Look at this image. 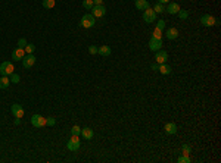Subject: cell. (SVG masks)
<instances>
[{
    "mask_svg": "<svg viewBox=\"0 0 221 163\" xmlns=\"http://www.w3.org/2000/svg\"><path fill=\"white\" fill-rule=\"evenodd\" d=\"M80 147H81L80 137L78 135H71L68 144H67V148H68L69 151H77V150H80Z\"/></svg>",
    "mask_w": 221,
    "mask_h": 163,
    "instance_id": "6da1fadb",
    "label": "cell"
},
{
    "mask_svg": "<svg viewBox=\"0 0 221 163\" xmlns=\"http://www.w3.org/2000/svg\"><path fill=\"white\" fill-rule=\"evenodd\" d=\"M10 110H12V115L15 116V118H22L24 116V107L21 106V105H18V103H15V105H12V107H10Z\"/></svg>",
    "mask_w": 221,
    "mask_h": 163,
    "instance_id": "9c48e42d",
    "label": "cell"
},
{
    "mask_svg": "<svg viewBox=\"0 0 221 163\" xmlns=\"http://www.w3.org/2000/svg\"><path fill=\"white\" fill-rule=\"evenodd\" d=\"M80 135H83V138L84 140H92L94 134H93V129H92V128H83Z\"/></svg>",
    "mask_w": 221,
    "mask_h": 163,
    "instance_id": "e0dca14e",
    "label": "cell"
},
{
    "mask_svg": "<svg viewBox=\"0 0 221 163\" xmlns=\"http://www.w3.org/2000/svg\"><path fill=\"white\" fill-rule=\"evenodd\" d=\"M94 19H96V18H94L92 13H85L84 16L81 18L80 25H81L83 28H92V27H94Z\"/></svg>",
    "mask_w": 221,
    "mask_h": 163,
    "instance_id": "7a4b0ae2",
    "label": "cell"
},
{
    "mask_svg": "<svg viewBox=\"0 0 221 163\" xmlns=\"http://www.w3.org/2000/svg\"><path fill=\"white\" fill-rule=\"evenodd\" d=\"M155 19H156V13L153 12V9H146L145 12H143V21L147 22V24H153L155 22Z\"/></svg>",
    "mask_w": 221,
    "mask_h": 163,
    "instance_id": "5b68a950",
    "label": "cell"
},
{
    "mask_svg": "<svg viewBox=\"0 0 221 163\" xmlns=\"http://www.w3.org/2000/svg\"><path fill=\"white\" fill-rule=\"evenodd\" d=\"M9 85H10V80H9V76H0V88H8Z\"/></svg>",
    "mask_w": 221,
    "mask_h": 163,
    "instance_id": "ffe728a7",
    "label": "cell"
},
{
    "mask_svg": "<svg viewBox=\"0 0 221 163\" xmlns=\"http://www.w3.org/2000/svg\"><path fill=\"white\" fill-rule=\"evenodd\" d=\"M94 5H103V0H93Z\"/></svg>",
    "mask_w": 221,
    "mask_h": 163,
    "instance_id": "d590c367",
    "label": "cell"
},
{
    "mask_svg": "<svg viewBox=\"0 0 221 163\" xmlns=\"http://www.w3.org/2000/svg\"><path fill=\"white\" fill-rule=\"evenodd\" d=\"M179 10H180L179 3H174V2H170V3H168V6H167V12H168V13L176 15V13H179Z\"/></svg>",
    "mask_w": 221,
    "mask_h": 163,
    "instance_id": "4fadbf2b",
    "label": "cell"
},
{
    "mask_svg": "<svg viewBox=\"0 0 221 163\" xmlns=\"http://www.w3.org/2000/svg\"><path fill=\"white\" fill-rule=\"evenodd\" d=\"M83 6H84V9H87V10H92V8L94 6L93 0H83Z\"/></svg>",
    "mask_w": 221,
    "mask_h": 163,
    "instance_id": "cb8c5ba5",
    "label": "cell"
},
{
    "mask_svg": "<svg viewBox=\"0 0 221 163\" xmlns=\"http://www.w3.org/2000/svg\"><path fill=\"white\" fill-rule=\"evenodd\" d=\"M158 69H159V72H161L162 75H170L171 71H172V69H171L170 66H168V65H165V63H161Z\"/></svg>",
    "mask_w": 221,
    "mask_h": 163,
    "instance_id": "d6986e66",
    "label": "cell"
},
{
    "mask_svg": "<svg viewBox=\"0 0 221 163\" xmlns=\"http://www.w3.org/2000/svg\"><path fill=\"white\" fill-rule=\"evenodd\" d=\"M24 50H25L27 55H33V53H34V50H35V46H34V44H27Z\"/></svg>",
    "mask_w": 221,
    "mask_h": 163,
    "instance_id": "d4e9b609",
    "label": "cell"
},
{
    "mask_svg": "<svg viewBox=\"0 0 221 163\" xmlns=\"http://www.w3.org/2000/svg\"><path fill=\"white\" fill-rule=\"evenodd\" d=\"M97 49H99V47H96V46H90V47H89V53H90V55H96V53H97Z\"/></svg>",
    "mask_w": 221,
    "mask_h": 163,
    "instance_id": "836d02e7",
    "label": "cell"
},
{
    "mask_svg": "<svg viewBox=\"0 0 221 163\" xmlns=\"http://www.w3.org/2000/svg\"><path fill=\"white\" fill-rule=\"evenodd\" d=\"M56 5V0H43V8L46 9H53Z\"/></svg>",
    "mask_w": 221,
    "mask_h": 163,
    "instance_id": "7402d4cb",
    "label": "cell"
},
{
    "mask_svg": "<svg viewBox=\"0 0 221 163\" xmlns=\"http://www.w3.org/2000/svg\"><path fill=\"white\" fill-rule=\"evenodd\" d=\"M150 68H152L153 71H156V69L159 68V65H158V63H152V66H150Z\"/></svg>",
    "mask_w": 221,
    "mask_h": 163,
    "instance_id": "e575fe53",
    "label": "cell"
},
{
    "mask_svg": "<svg viewBox=\"0 0 221 163\" xmlns=\"http://www.w3.org/2000/svg\"><path fill=\"white\" fill-rule=\"evenodd\" d=\"M25 56V50L21 49V47H16V49L13 50V53H12V59L15 60V62H19V60H22Z\"/></svg>",
    "mask_w": 221,
    "mask_h": 163,
    "instance_id": "7c38bea8",
    "label": "cell"
},
{
    "mask_svg": "<svg viewBox=\"0 0 221 163\" xmlns=\"http://www.w3.org/2000/svg\"><path fill=\"white\" fill-rule=\"evenodd\" d=\"M106 13V8L103 6V5H94L93 8H92V15L94 18H100L103 16Z\"/></svg>",
    "mask_w": 221,
    "mask_h": 163,
    "instance_id": "8992f818",
    "label": "cell"
},
{
    "mask_svg": "<svg viewBox=\"0 0 221 163\" xmlns=\"http://www.w3.org/2000/svg\"><path fill=\"white\" fill-rule=\"evenodd\" d=\"M31 125L35 128H43L46 126V118H43L42 115H33L31 116Z\"/></svg>",
    "mask_w": 221,
    "mask_h": 163,
    "instance_id": "277c9868",
    "label": "cell"
},
{
    "mask_svg": "<svg viewBox=\"0 0 221 163\" xmlns=\"http://www.w3.org/2000/svg\"><path fill=\"white\" fill-rule=\"evenodd\" d=\"M149 8H150V5H149L147 0H136V9L146 10V9H149Z\"/></svg>",
    "mask_w": 221,
    "mask_h": 163,
    "instance_id": "2e32d148",
    "label": "cell"
},
{
    "mask_svg": "<svg viewBox=\"0 0 221 163\" xmlns=\"http://www.w3.org/2000/svg\"><path fill=\"white\" fill-rule=\"evenodd\" d=\"M215 18L212 16V15H204V16L201 18V24L204 25V27H212V25H215Z\"/></svg>",
    "mask_w": 221,
    "mask_h": 163,
    "instance_id": "30bf717a",
    "label": "cell"
},
{
    "mask_svg": "<svg viewBox=\"0 0 221 163\" xmlns=\"http://www.w3.org/2000/svg\"><path fill=\"white\" fill-rule=\"evenodd\" d=\"M155 59H156V62H158L159 65H161V63H165V62L168 60V53H167L165 50H158Z\"/></svg>",
    "mask_w": 221,
    "mask_h": 163,
    "instance_id": "8fae6325",
    "label": "cell"
},
{
    "mask_svg": "<svg viewBox=\"0 0 221 163\" xmlns=\"http://www.w3.org/2000/svg\"><path fill=\"white\" fill-rule=\"evenodd\" d=\"M190 151H192L190 146H189V144H183V147H181V153H183V154H186V156H189V154H190Z\"/></svg>",
    "mask_w": 221,
    "mask_h": 163,
    "instance_id": "4316f807",
    "label": "cell"
},
{
    "mask_svg": "<svg viewBox=\"0 0 221 163\" xmlns=\"http://www.w3.org/2000/svg\"><path fill=\"white\" fill-rule=\"evenodd\" d=\"M177 160H179V163H189V162H190V157H189V156H186V154H183V156H180Z\"/></svg>",
    "mask_w": 221,
    "mask_h": 163,
    "instance_id": "f1b7e54d",
    "label": "cell"
},
{
    "mask_svg": "<svg viewBox=\"0 0 221 163\" xmlns=\"http://www.w3.org/2000/svg\"><path fill=\"white\" fill-rule=\"evenodd\" d=\"M165 37H167L168 40H176V38L179 37V31H177V28H168L167 33H165Z\"/></svg>",
    "mask_w": 221,
    "mask_h": 163,
    "instance_id": "9a60e30c",
    "label": "cell"
},
{
    "mask_svg": "<svg viewBox=\"0 0 221 163\" xmlns=\"http://www.w3.org/2000/svg\"><path fill=\"white\" fill-rule=\"evenodd\" d=\"M152 37H155V38H162V33H161V30H158V28H156V30L153 31V35H152Z\"/></svg>",
    "mask_w": 221,
    "mask_h": 163,
    "instance_id": "4dcf8cb0",
    "label": "cell"
},
{
    "mask_svg": "<svg viewBox=\"0 0 221 163\" xmlns=\"http://www.w3.org/2000/svg\"><path fill=\"white\" fill-rule=\"evenodd\" d=\"M156 28H158V30H164V28H165V21L159 19V21H158V24H156Z\"/></svg>",
    "mask_w": 221,
    "mask_h": 163,
    "instance_id": "1f68e13d",
    "label": "cell"
},
{
    "mask_svg": "<svg viewBox=\"0 0 221 163\" xmlns=\"http://www.w3.org/2000/svg\"><path fill=\"white\" fill-rule=\"evenodd\" d=\"M9 80H10L12 84H18V82L21 81V76L18 73H12V75H9Z\"/></svg>",
    "mask_w": 221,
    "mask_h": 163,
    "instance_id": "603a6c76",
    "label": "cell"
},
{
    "mask_svg": "<svg viewBox=\"0 0 221 163\" xmlns=\"http://www.w3.org/2000/svg\"><path fill=\"white\" fill-rule=\"evenodd\" d=\"M19 123H21V118H16L15 119V125H19Z\"/></svg>",
    "mask_w": 221,
    "mask_h": 163,
    "instance_id": "74e56055",
    "label": "cell"
},
{
    "mask_svg": "<svg viewBox=\"0 0 221 163\" xmlns=\"http://www.w3.org/2000/svg\"><path fill=\"white\" fill-rule=\"evenodd\" d=\"M162 47V38H155L152 37L150 40H149V49L152 50V51H158V50H161Z\"/></svg>",
    "mask_w": 221,
    "mask_h": 163,
    "instance_id": "52a82bcc",
    "label": "cell"
},
{
    "mask_svg": "<svg viewBox=\"0 0 221 163\" xmlns=\"http://www.w3.org/2000/svg\"><path fill=\"white\" fill-rule=\"evenodd\" d=\"M35 63V56L34 55H25L24 59H22V66L25 68V69H30V68H33V65Z\"/></svg>",
    "mask_w": 221,
    "mask_h": 163,
    "instance_id": "ba28073f",
    "label": "cell"
},
{
    "mask_svg": "<svg viewBox=\"0 0 221 163\" xmlns=\"http://www.w3.org/2000/svg\"><path fill=\"white\" fill-rule=\"evenodd\" d=\"M165 132L168 134V135H174V134H177V125L174 122H170V123H165Z\"/></svg>",
    "mask_w": 221,
    "mask_h": 163,
    "instance_id": "5bb4252c",
    "label": "cell"
},
{
    "mask_svg": "<svg viewBox=\"0 0 221 163\" xmlns=\"http://www.w3.org/2000/svg\"><path fill=\"white\" fill-rule=\"evenodd\" d=\"M153 12L155 13H164L165 12V6L162 3H156V5H153Z\"/></svg>",
    "mask_w": 221,
    "mask_h": 163,
    "instance_id": "44dd1931",
    "label": "cell"
},
{
    "mask_svg": "<svg viewBox=\"0 0 221 163\" xmlns=\"http://www.w3.org/2000/svg\"><path fill=\"white\" fill-rule=\"evenodd\" d=\"M15 71V68L12 65V62H3L2 65H0V73L3 75V76H9V75H12Z\"/></svg>",
    "mask_w": 221,
    "mask_h": 163,
    "instance_id": "3957f363",
    "label": "cell"
},
{
    "mask_svg": "<svg viewBox=\"0 0 221 163\" xmlns=\"http://www.w3.org/2000/svg\"><path fill=\"white\" fill-rule=\"evenodd\" d=\"M179 18H180V19H183V21H184V19H187V18H189V12H187V10H181V9H180V10H179Z\"/></svg>",
    "mask_w": 221,
    "mask_h": 163,
    "instance_id": "83f0119b",
    "label": "cell"
},
{
    "mask_svg": "<svg viewBox=\"0 0 221 163\" xmlns=\"http://www.w3.org/2000/svg\"><path fill=\"white\" fill-rule=\"evenodd\" d=\"M27 44H28V43H27L25 38H19V40H18V47H21V49H25Z\"/></svg>",
    "mask_w": 221,
    "mask_h": 163,
    "instance_id": "f546056e",
    "label": "cell"
},
{
    "mask_svg": "<svg viewBox=\"0 0 221 163\" xmlns=\"http://www.w3.org/2000/svg\"><path fill=\"white\" fill-rule=\"evenodd\" d=\"M97 53H99L100 56H109L111 55V47L109 46H102V47L97 49Z\"/></svg>",
    "mask_w": 221,
    "mask_h": 163,
    "instance_id": "ac0fdd59",
    "label": "cell"
},
{
    "mask_svg": "<svg viewBox=\"0 0 221 163\" xmlns=\"http://www.w3.org/2000/svg\"><path fill=\"white\" fill-rule=\"evenodd\" d=\"M55 123H56L55 118H47V119H46V125H49V126H53Z\"/></svg>",
    "mask_w": 221,
    "mask_h": 163,
    "instance_id": "d6a6232c",
    "label": "cell"
},
{
    "mask_svg": "<svg viewBox=\"0 0 221 163\" xmlns=\"http://www.w3.org/2000/svg\"><path fill=\"white\" fill-rule=\"evenodd\" d=\"M80 134H81V128L78 125H74L71 128V135H80Z\"/></svg>",
    "mask_w": 221,
    "mask_h": 163,
    "instance_id": "484cf974",
    "label": "cell"
},
{
    "mask_svg": "<svg viewBox=\"0 0 221 163\" xmlns=\"http://www.w3.org/2000/svg\"><path fill=\"white\" fill-rule=\"evenodd\" d=\"M158 3H162V5H165V3H170V0H158Z\"/></svg>",
    "mask_w": 221,
    "mask_h": 163,
    "instance_id": "8d00e7d4",
    "label": "cell"
}]
</instances>
